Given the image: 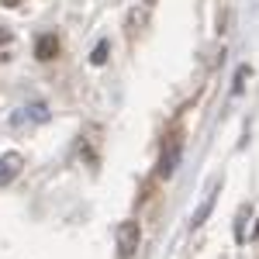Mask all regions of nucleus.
Masks as SVG:
<instances>
[{
    "label": "nucleus",
    "instance_id": "6",
    "mask_svg": "<svg viewBox=\"0 0 259 259\" xmlns=\"http://www.w3.org/2000/svg\"><path fill=\"white\" fill-rule=\"evenodd\" d=\"M4 4H11V7H14V4H21V0H4Z\"/></svg>",
    "mask_w": 259,
    "mask_h": 259
},
{
    "label": "nucleus",
    "instance_id": "2",
    "mask_svg": "<svg viewBox=\"0 0 259 259\" xmlns=\"http://www.w3.org/2000/svg\"><path fill=\"white\" fill-rule=\"evenodd\" d=\"M21 166H24V159H21L18 152H7V156H0V187H7L11 180L18 177Z\"/></svg>",
    "mask_w": 259,
    "mask_h": 259
},
{
    "label": "nucleus",
    "instance_id": "1",
    "mask_svg": "<svg viewBox=\"0 0 259 259\" xmlns=\"http://www.w3.org/2000/svg\"><path fill=\"white\" fill-rule=\"evenodd\" d=\"M139 242H142L139 221H121V225H118V256L121 259H132V256H135V249H139Z\"/></svg>",
    "mask_w": 259,
    "mask_h": 259
},
{
    "label": "nucleus",
    "instance_id": "3",
    "mask_svg": "<svg viewBox=\"0 0 259 259\" xmlns=\"http://www.w3.org/2000/svg\"><path fill=\"white\" fill-rule=\"evenodd\" d=\"M56 52H59V38H56V35H41V38L35 41V56H38L41 62L56 59Z\"/></svg>",
    "mask_w": 259,
    "mask_h": 259
},
{
    "label": "nucleus",
    "instance_id": "5",
    "mask_svg": "<svg viewBox=\"0 0 259 259\" xmlns=\"http://www.w3.org/2000/svg\"><path fill=\"white\" fill-rule=\"evenodd\" d=\"M90 62H94V66H104V62H107V41H100L97 49H94V56H90Z\"/></svg>",
    "mask_w": 259,
    "mask_h": 259
},
{
    "label": "nucleus",
    "instance_id": "4",
    "mask_svg": "<svg viewBox=\"0 0 259 259\" xmlns=\"http://www.w3.org/2000/svg\"><path fill=\"white\" fill-rule=\"evenodd\" d=\"M180 162V142H173L169 145V152H162V162H159V177H169L173 169H177Z\"/></svg>",
    "mask_w": 259,
    "mask_h": 259
}]
</instances>
